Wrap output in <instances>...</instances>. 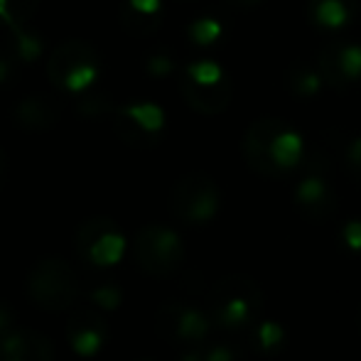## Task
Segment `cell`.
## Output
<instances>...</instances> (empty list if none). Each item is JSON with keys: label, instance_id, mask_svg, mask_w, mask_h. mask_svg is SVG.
<instances>
[{"label": "cell", "instance_id": "6da1fadb", "mask_svg": "<svg viewBox=\"0 0 361 361\" xmlns=\"http://www.w3.org/2000/svg\"><path fill=\"white\" fill-rule=\"evenodd\" d=\"M300 155H302V140L283 121L263 118L248 128L246 157L253 170L261 175H286L300 162Z\"/></svg>", "mask_w": 361, "mask_h": 361}, {"label": "cell", "instance_id": "7a4b0ae2", "mask_svg": "<svg viewBox=\"0 0 361 361\" xmlns=\"http://www.w3.org/2000/svg\"><path fill=\"white\" fill-rule=\"evenodd\" d=\"M263 302L256 283L246 276H228L219 281L209 295V312L219 327L236 332L251 324Z\"/></svg>", "mask_w": 361, "mask_h": 361}, {"label": "cell", "instance_id": "3957f363", "mask_svg": "<svg viewBox=\"0 0 361 361\" xmlns=\"http://www.w3.org/2000/svg\"><path fill=\"white\" fill-rule=\"evenodd\" d=\"M27 293L42 310L59 312L72 307L79 298V278L62 258H42L27 276Z\"/></svg>", "mask_w": 361, "mask_h": 361}, {"label": "cell", "instance_id": "277c9868", "mask_svg": "<svg viewBox=\"0 0 361 361\" xmlns=\"http://www.w3.org/2000/svg\"><path fill=\"white\" fill-rule=\"evenodd\" d=\"M99 74V54L81 39H67L52 52L47 62V76L52 84L67 91H81L94 84Z\"/></svg>", "mask_w": 361, "mask_h": 361}, {"label": "cell", "instance_id": "5b68a950", "mask_svg": "<svg viewBox=\"0 0 361 361\" xmlns=\"http://www.w3.org/2000/svg\"><path fill=\"white\" fill-rule=\"evenodd\" d=\"M138 266L150 276H172L185 261V246L172 228L152 224L138 231L133 243Z\"/></svg>", "mask_w": 361, "mask_h": 361}, {"label": "cell", "instance_id": "8992f818", "mask_svg": "<svg viewBox=\"0 0 361 361\" xmlns=\"http://www.w3.org/2000/svg\"><path fill=\"white\" fill-rule=\"evenodd\" d=\"M180 89L187 104L200 114H219L231 99V84L214 62H197L187 67Z\"/></svg>", "mask_w": 361, "mask_h": 361}, {"label": "cell", "instance_id": "52a82bcc", "mask_svg": "<svg viewBox=\"0 0 361 361\" xmlns=\"http://www.w3.org/2000/svg\"><path fill=\"white\" fill-rule=\"evenodd\" d=\"M76 253H79L84 261L94 263L99 268L114 266L121 261L126 251V238L118 231L111 219L106 216H94L89 221H84L76 231Z\"/></svg>", "mask_w": 361, "mask_h": 361}, {"label": "cell", "instance_id": "ba28073f", "mask_svg": "<svg viewBox=\"0 0 361 361\" xmlns=\"http://www.w3.org/2000/svg\"><path fill=\"white\" fill-rule=\"evenodd\" d=\"M219 209V190L207 175H187L172 190V212L190 224L209 221Z\"/></svg>", "mask_w": 361, "mask_h": 361}, {"label": "cell", "instance_id": "9c48e42d", "mask_svg": "<svg viewBox=\"0 0 361 361\" xmlns=\"http://www.w3.org/2000/svg\"><path fill=\"white\" fill-rule=\"evenodd\" d=\"M209 332V319L200 310L182 302H167L157 312V334L182 347H200Z\"/></svg>", "mask_w": 361, "mask_h": 361}, {"label": "cell", "instance_id": "30bf717a", "mask_svg": "<svg viewBox=\"0 0 361 361\" xmlns=\"http://www.w3.org/2000/svg\"><path fill=\"white\" fill-rule=\"evenodd\" d=\"M67 337L79 357H94L109 339V324L94 310H76L69 317Z\"/></svg>", "mask_w": 361, "mask_h": 361}, {"label": "cell", "instance_id": "8fae6325", "mask_svg": "<svg viewBox=\"0 0 361 361\" xmlns=\"http://www.w3.org/2000/svg\"><path fill=\"white\" fill-rule=\"evenodd\" d=\"M54 344L32 329H13L0 339V361H54Z\"/></svg>", "mask_w": 361, "mask_h": 361}, {"label": "cell", "instance_id": "7c38bea8", "mask_svg": "<svg viewBox=\"0 0 361 361\" xmlns=\"http://www.w3.org/2000/svg\"><path fill=\"white\" fill-rule=\"evenodd\" d=\"M162 111L152 104H135L126 106L118 111V121H116V130L123 140L128 143H138V140L155 138L157 130L162 128Z\"/></svg>", "mask_w": 361, "mask_h": 361}, {"label": "cell", "instance_id": "4fadbf2b", "mask_svg": "<svg viewBox=\"0 0 361 361\" xmlns=\"http://www.w3.org/2000/svg\"><path fill=\"white\" fill-rule=\"evenodd\" d=\"M319 69L324 79L334 86H347L357 81L361 74V47L347 42H337L327 47L319 57Z\"/></svg>", "mask_w": 361, "mask_h": 361}, {"label": "cell", "instance_id": "5bb4252c", "mask_svg": "<svg viewBox=\"0 0 361 361\" xmlns=\"http://www.w3.org/2000/svg\"><path fill=\"white\" fill-rule=\"evenodd\" d=\"M298 204L302 207V212L312 219H324L332 214L334 209V190L329 185V180L319 170H310L302 177V182L298 185Z\"/></svg>", "mask_w": 361, "mask_h": 361}, {"label": "cell", "instance_id": "9a60e30c", "mask_svg": "<svg viewBox=\"0 0 361 361\" xmlns=\"http://www.w3.org/2000/svg\"><path fill=\"white\" fill-rule=\"evenodd\" d=\"M62 116V99L47 94L27 96L15 106V121L27 130H47Z\"/></svg>", "mask_w": 361, "mask_h": 361}, {"label": "cell", "instance_id": "2e32d148", "mask_svg": "<svg viewBox=\"0 0 361 361\" xmlns=\"http://www.w3.org/2000/svg\"><path fill=\"white\" fill-rule=\"evenodd\" d=\"M160 0H128L123 10V25L135 35H150L157 27Z\"/></svg>", "mask_w": 361, "mask_h": 361}, {"label": "cell", "instance_id": "e0dca14e", "mask_svg": "<svg viewBox=\"0 0 361 361\" xmlns=\"http://www.w3.org/2000/svg\"><path fill=\"white\" fill-rule=\"evenodd\" d=\"M314 20L327 27H342L352 20L354 0H312Z\"/></svg>", "mask_w": 361, "mask_h": 361}, {"label": "cell", "instance_id": "ac0fdd59", "mask_svg": "<svg viewBox=\"0 0 361 361\" xmlns=\"http://www.w3.org/2000/svg\"><path fill=\"white\" fill-rule=\"evenodd\" d=\"M39 0H0V20L10 30H20L37 13Z\"/></svg>", "mask_w": 361, "mask_h": 361}, {"label": "cell", "instance_id": "d6986e66", "mask_svg": "<svg viewBox=\"0 0 361 361\" xmlns=\"http://www.w3.org/2000/svg\"><path fill=\"white\" fill-rule=\"evenodd\" d=\"M91 300H94L101 310H116L121 305V290L116 286H101L91 293Z\"/></svg>", "mask_w": 361, "mask_h": 361}, {"label": "cell", "instance_id": "ffe728a7", "mask_svg": "<svg viewBox=\"0 0 361 361\" xmlns=\"http://www.w3.org/2000/svg\"><path fill=\"white\" fill-rule=\"evenodd\" d=\"M185 361H233V354L226 347H214V349L195 347L185 357Z\"/></svg>", "mask_w": 361, "mask_h": 361}, {"label": "cell", "instance_id": "44dd1931", "mask_svg": "<svg viewBox=\"0 0 361 361\" xmlns=\"http://www.w3.org/2000/svg\"><path fill=\"white\" fill-rule=\"evenodd\" d=\"M192 35H195L202 44H209L219 35V27L214 25V20H200V23L192 27Z\"/></svg>", "mask_w": 361, "mask_h": 361}, {"label": "cell", "instance_id": "7402d4cb", "mask_svg": "<svg viewBox=\"0 0 361 361\" xmlns=\"http://www.w3.org/2000/svg\"><path fill=\"white\" fill-rule=\"evenodd\" d=\"M13 329H15V312L10 310L8 302L0 300V339L13 332Z\"/></svg>", "mask_w": 361, "mask_h": 361}, {"label": "cell", "instance_id": "603a6c76", "mask_svg": "<svg viewBox=\"0 0 361 361\" xmlns=\"http://www.w3.org/2000/svg\"><path fill=\"white\" fill-rule=\"evenodd\" d=\"M347 162H349V170L361 180V138L349 147V155H347Z\"/></svg>", "mask_w": 361, "mask_h": 361}, {"label": "cell", "instance_id": "cb8c5ba5", "mask_svg": "<svg viewBox=\"0 0 361 361\" xmlns=\"http://www.w3.org/2000/svg\"><path fill=\"white\" fill-rule=\"evenodd\" d=\"M15 62L18 59L13 57V54H0V84H5V81L13 76V69H15Z\"/></svg>", "mask_w": 361, "mask_h": 361}, {"label": "cell", "instance_id": "d4e9b609", "mask_svg": "<svg viewBox=\"0 0 361 361\" xmlns=\"http://www.w3.org/2000/svg\"><path fill=\"white\" fill-rule=\"evenodd\" d=\"M231 5H238V8H248V5H256L261 3V0H228Z\"/></svg>", "mask_w": 361, "mask_h": 361}, {"label": "cell", "instance_id": "484cf974", "mask_svg": "<svg viewBox=\"0 0 361 361\" xmlns=\"http://www.w3.org/2000/svg\"><path fill=\"white\" fill-rule=\"evenodd\" d=\"M0 170H3V155H0Z\"/></svg>", "mask_w": 361, "mask_h": 361}]
</instances>
